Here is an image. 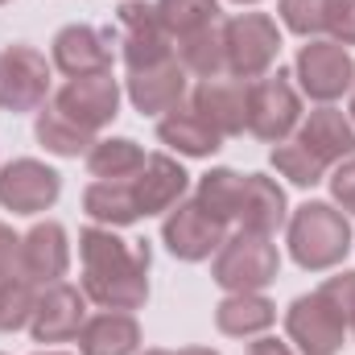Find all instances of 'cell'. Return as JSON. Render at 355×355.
Returning <instances> with one entry per match:
<instances>
[{
    "label": "cell",
    "mask_w": 355,
    "mask_h": 355,
    "mask_svg": "<svg viewBox=\"0 0 355 355\" xmlns=\"http://www.w3.org/2000/svg\"><path fill=\"white\" fill-rule=\"evenodd\" d=\"M83 261V297L99 310H141L149 302V265L153 252L145 240H120L116 227L91 223L79 232Z\"/></svg>",
    "instance_id": "cell-1"
},
{
    "label": "cell",
    "mask_w": 355,
    "mask_h": 355,
    "mask_svg": "<svg viewBox=\"0 0 355 355\" xmlns=\"http://www.w3.org/2000/svg\"><path fill=\"white\" fill-rule=\"evenodd\" d=\"M285 244L293 265L306 272H327L339 268L352 252V219L322 198H306L297 211H289L285 223Z\"/></svg>",
    "instance_id": "cell-2"
},
{
    "label": "cell",
    "mask_w": 355,
    "mask_h": 355,
    "mask_svg": "<svg viewBox=\"0 0 355 355\" xmlns=\"http://www.w3.org/2000/svg\"><path fill=\"white\" fill-rule=\"evenodd\" d=\"M277 272H281V252L272 236H257V232L227 236L211 261V281L223 293H265L277 281Z\"/></svg>",
    "instance_id": "cell-3"
},
{
    "label": "cell",
    "mask_w": 355,
    "mask_h": 355,
    "mask_svg": "<svg viewBox=\"0 0 355 355\" xmlns=\"http://www.w3.org/2000/svg\"><path fill=\"white\" fill-rule=\"evenodd\" d=\"M281 54V29L268 12H236L223 21V58L232 79H265Z\"/></svg>",
    "instance_id": "cell-4"
},
{
    "label": "cell",
    "mask_w": 355,
    "mask_h": 355,
    "mask_svg": "<svg viewBox=\"0 0 355 355\" xmlns=\"http://www.w3.org/2000/svg\"><path fill=\"white\" fill-rule=\"evenodd\" d=\"M297 124H302V91L293 87V75L285 67L248 83V132L257 141L265 145L289 141Z\"/></svg>",
    "instance_id": "cell-5"
},
{
    "label": "cell",
    "mask_w": 355,
    "mask_h": 355,
    "mask_svg": "<svg viewBox=\"0 0 355 355\" xmlns=\"http://www.w3.org/2000/svg\"><path fill=\"white\" fill-rule=\"evenodd\" d=\"M293 79L297 91L314 103H335L355 87V58L347 46L331 37H310L293 58Z\"/></svg>",
    "instance_id": "cell-6"
},
{
    "label": "cell",
    "mask_w": 355,
    "mask_h": 355,
    "mask_svg": "<svg viewBox=\"0 0 355 355\" xmlns=\"http://www.w3.org/2000/svg\"><path fill=\"white\" fill-rule=\"evenodd\" d=\"M116 33H120V58L128 71H145L157 62H170L174 54V37L166 33L157 4L145 0H120L116 8Z\"/></svg>",
    "instance_id": "cell-7"
},
{
    "label": "cell",
    "mask_w": 355,
    "mask_h": 355,
    "mask_svg": "<svg viewBox=\"0 0 355 355\" xmlns=\"http://www.w3.org/2000/svg\"><path fill=\"white\" fill-rule=\"evenodd\" d=\"M347 331H352L347 318L318 289L293 297L289 310H285V335H289V343L302 355H339Z\"/></svg>",
    "instance_id": "cell-8"
},
{
    "label": "cell",
    "mask_w": 355,
    "mask_h": 355,
    "mask_svg": "<svg viewBox=\"0 0 355 355\" xmlns=\"http://www.w3.org/2000/svg\"><path fill=\"white\" fill-rule=\"evenodd\" d=\"M50 95V62L33 46H4L0 50V107L12 116L42 112Z\"/></svg>",
    "instance_id": "cell-9"
},
{
    "label": "cell",
    "mask_w": 355,
    "mask_h": 355,
    "mask_svg": "<svg viewBox=\"0 0 355 355\" xmlns=\"http://www.w3.org/2000/svg\"><path fill=\"white\" fill-rule=\"evenodd\" d=\"M223 240H227V223H219V219H215L211 211H202L194 198H182L174 211H166L162 244L170 248V257L182 261V265L211 261Z\"/></svg>",
    "instance_id": "cell-10"
},
{
    "label": "cell",
    "mask_w": 355,
    "mask_h": 355,
    "mask_svg": "<svg viewBox=\"0 0 355 355\" xmlns=\"http://www.w3.org/2000/svg\"><path fill=\"white\" fill-rule=\"evenodd\" d=\"M112 46H120V33L95 29V25H62L50 42V67L62 71L67 79H83V75H103L112 71Z\"/></svg>",
    "instance_id": "cell-11"
},
{
    "label": "cell",
    "mask_w": 355,
    "mask_h": 355,
    "mask_svg": "<svg viewBox=\"0 0 355 355\" xmlns=\"http://www.w3.org/2000/svg\"><path fill=\"white\" fill-rule=\"evenodd\" d=\"M62 174L37 157H12L0 166V207L12 215H42L58 202Z\"/></svg>",
    "instance_id": "cell-12"
},
{
    "label": "cell",
    "mask_w": 355,
    "mask_h": 355,
    "mask_svg": "<svg viewBox=\"0 0 355 355\" xmlns=\"http://www.w3.org/2000/svg\"><path fill=\"white\" fill-rule=\"evenodd\" d=\"M67 120H75L79 128L99 132L120 116V79H112V71L103 75H83V79H67L62 91L50 99Z\"/></svg>",
    "instance_id": "cell-13"
},
{
    "label": "cell",
    "mask_w": 355,
    "mask_h": 355,
    "mask_svg": "<svg viewBox=\"0 0 355 355\" xmlns=\"http://www.w3.org/2000/svg\"><path fill=\"white\" fill-rule=\"evenodd\" d=\"M87 322V297L83 289L67 285V281H54L37 293V306H33V318H29V335L33 343H67V339H79Z\"/></svg>",
    "instance_id": "cell-14"
},
{
    "label": "cell",
    "mask_w": 355,
    "mask_h": 355,
    "mask_svg": "<svg viewBox=\"0 0 355 355\" xmlns=\"http://www.w3.org/2000/svg\"><path fill=\"white\" fill-rule=\"evenodd\" d=\"M71 268V236L58 219H42L21 236V277L37 289L62 281Z\"/></svg>",
    "instance_id": "cell-15"
},
{
    "label": "cell",
    "mask_w": 355,
    "mask_h": 355,
    "mask_svg": "<svg viewBox=\"0 0 355 355\" xmlns=\"http://www.w3.org/2000/svg\"><path fill=\"white\" fill-rule=\"evenodd\" d=\"M190 107L227 141L248 132V83L244 79H198V87L190 91Z\"/></svg>",
    "instance_id": "cell-16"
},
{
    "label": "cell",
    "mask_w": 355,
    "mask_h": 355,
    "mask_svg": "<svg viewBox=\"0 0 355 355\" xmlns=\"http://www.w3.org/2000/svg\"><path fill=\"white\" fill-rule=\"evenodd\" d=\"M128 186H132V198H137V207H141V219H149V215L174 211L178 202L186 198L190 174L182 170V162L170 157V153H149L145 166L128 178Z\"/></svg>",
    "instance_id": "cell-17"
},
{
    "label": "cell",
    "mask_w": 355,
    "mask_h": 355,
    "mask_svg": "<svg viewBox=\"0 0 355 355\" xmlns=\"http://www.w3.org/2000/svg\"><path fill=\"white\" fill-rule=\"evenodd\" d=\"M124 95H128V103L141 116H166V112H174L178 103H186L190 75H186V67L178 58L157 62V67H145V71H128Z\"/></svg>",
    "instance_id": "cell-18"
},
{
    "label": "cell",
    "mask_w": 355,
    "mask_h": 355,
    "mask_svg": "<svg viewBox=\"0 0 355 355\" xmlns=\"http://www.w3.org/2000/svg\"><path fill=\"white\" fill-rule=\"evenodd\" d=\"M297 141L331 170V166H339L343 157H355V124L347 112H339V107H331V103H322V107H314L310 116H302V124H297Z\"/></svg>",
    "instance_id": "cell-19"
},
{
    "label": "cell",
    "mask_w": 355,
    "mask_h": 355,
    "mask_svg": "<svg viewBox=\"0 0 355 355\" xmlns=\"http://www.w3.org/2000/svg\"><path fill=\"white\" fill-rule=\"evenodd\" d=\"M236 223H240V232L277 236L289 223V198H285V190L265 174H244V194H240Z\"/></svg>",
    "instance_id": "cell-20"
},
{
    "label": "cell",
    "mask_w": 355,
    "mask_h": 355,
    "mask_svg": "<svg viewBox=\"0 0 355 355\" xmlns=\"http://www.w3.org/2000/svg\"><path fill=\"white\" fill-rule=\"evenodd\" d=\"M141 322L128 310H99L79 331V355H137Z\"/></svg>",
    "instance_id": "cell-21"
},
{
    "label": "cell",
    "mask_w": 355,
    "mask_h": 355,
    "mask_svg": "<svg viewBox=\"0 0 355 355\" xmlns=\"http://www.w3.org/2000/svg\"><path fill=\"white\" fill-rule=\"evenodd\" d=\"M157 141L170 145L178 157H215L223 149V137L190 107V99L157 120Z\"/></svg>",
    "instance_id": "cell-22"
},
{
    "label": "cell",
    "mask_w": 355,
    "mask_h": 355,
    "mask_svg": "<svg viewBox=\"0 0 355 355\" xmlns=\"http://www.w3.org/2000/svg\"><path fill=\"white\" fill-rule=\"evenodd\" d=\"M272 322H277V306L265 293H227L215 306V327H219V335H232V339L265 335Z\"/></svg>",
    "instance_id": "cell-23"
},
{
    "label": "cell",
    "mask_w": 355,
    "mask_h": 355,
    "mask_svg": "<svg viewBox=\"0 0 355 355\" xmlns=\"http://www.w3.org/2000/svg\"><path fill=\"white\" fill-rule=\"evenodd\" d=\"M83 211L99 227H132L141 219V207L132 198L128 178L124 182H91L83 190Z\"/></svg>",
    "instance_id": "cell-24"
},
{
    "label": "cell",
    "mask_w": 355,
    "mask_h": 355,
    "mask_svg": "<svg viewBox=\"0 0 355 355\" xmlns=\"http://www.w3.org/2000/svg\"><path fill=\"white\" fill-rule=\"evenodd\" d=\"M33 137H37V145H42L46 153H54V157H87L91 145H95V132L79 128L75 120H67L54 103H46V107L37 112Z\"/></svg>",
    "instance_id": "cell-25"
},
{
    "label": "cell",
    "mask_w": 355,
    "mask_h": 355,
    "mask_svg": "<svg viewBox=\"0 0 355 355\" xmlns=\"http://www.w3.org/2000/svg\"><path fill=\"white\" fill-rule=\"evenodd\" d=\"M145 149L132 141V137H103V141H95L87 153V174L95 182H124V178H132L141 166H145Z\"/></svg>",
    "instance_id": "cell-26"
},
{
    "label": "cell",
    "mask_w": 355,
    "mask_h": 355,
    "mask_svg": "<svg viewBox=\"0 0 355 355\" xmlns=\"http://www.w3.org/2000/svg\"><path fill=\"white\" fill-rule=\"evenodd\" d=\"M178 62L186 67V75H198V79H219L227 75V58H223V21L219 25H207L190 37H182L174 46Z\"/></svg>",
    "instance_id": "cell-27"
},
{
    "label": "cell",
    "mask_w": 355,
    "mask_h": 355,
    "mask_svg": "<svg viewBox=\"0 0 355 355\" xmlns=\"http://www.w3.org/2000/svg\"><path fill=\"white\" fill-rule=\"evenodd\" d=\"M240 194H244V174L227 170V166H215L198 178L194 186V202L202 211H211L219 223H236V211H240Z\"/></svg>",
    "instance_id": "cell-28"
},
{
    "label": "cell",
    "mask_w": 355,
    "mask_h": 355,
    "mask_svg": "<svg viewBox=\"0 0 355 355\" xmlns=\"http://www.w3.org/2000/svg\"><path fill=\"white\" fill-rule=\"evenodd\" d=\"M157 17L178 46L182 37H190L207 25H219L223 8H219V0H157Z\"/></svg>",
    "instance_id": "cell-29"
},
{
    "label": "cell",
    "mask_w": 355,
    "mask_h": 355,
    "mask_svg": "<svg viewBox=\"0 0 355 355\" xmlns=\"http://www.w3.org/2000/svg\"><path fill=\"white\" fill-rule=\"evenodd\" d=\"M268 162H272V170L281 178H289L293 186H302V190H314L322 178H327V166L293 137V141H277L272 145V153H268Z\"/></svg>",
    "instance_id": "cell-30"
},
{
    "label": "cell",
    "mask_w": 355,
    "mask_h": 355,
    "mask_svg": "<svg viewBox=\"0 0 355 355\" xmlns=\"http://www.w3.org/2000/svg\"><path fill=\"white\" fill-rule=\"evenodd\" d=\"M37 293L42 289L33 281H25L21 272L8 277V281H0V335H12V331L29 327L33 306H37Z\"/></svg>",
    "instance_id": "cell-31"
},
{
    "label": "cell",
    "mask_w": 355,
    "mask_h": 355,
    "mask_svg": "<svg viewBox=\"0 0 355 355\" xmlns=\"http://www.w3.org/2000/svg\"><path fill=\"white\" fill-rule=\"evenodd\" d=\"M277 17L289 33L306 42L327 33V0H277Z\"/></svg>",
    "instance_id": "cell-32"
},
{
    "label": "cell",
    "mask_w": 355,
    "mask_h": 355,
    "mask_svg": "<svg viewBox=\"0 0 355 355\" xmlns=\"http://www.w3.org/2000/svg\"><path fill=\"white\" fill-rule=\"evenodd\" d=\"M318 293L347 318V327H352L355 318V268H343V272H335V277H327L322 285H318Z\"/></svg>",
    "instance_id": "cell-33"
},
{
    "label": "cell",
    "mask_w": 355,
    "mask_h": 355,
    "mask_svg": "<svg viewBox=\"0 0 355 355\" xmlns=\"http://www.w3.org/2000/svg\"><path fill=\"white\" fill-rule=\"evenodd\" d=\"M327 33L339 46H355V0H327Z\"/></svg>",
    "instance_id": "cell-34"
},
{
    "label": "cell",
    "mask_w": 355,
    "mask_h": 355,
    "mask_svg": "<svg viewBox=\"0 0 355 355\" xmlns=\"http://www.w3.org/2000/svg\"><path fill=\"white\" fill-rule=\"evenodd\" d=\"M331 198L335 207H343L347 215H355V157H343L335 170H331Z\"/></svg>",
    "instance_id": "cell-35"
},
{
    "label": "cell",
    "mask_w": 355,
    "mask_h": 355,
    "mask_svg": "<svg viewBox=\"0 0 355 355\" xmlns=\"http://www.w3.org/2000/svg\"><path fill=\"white\" fill-rule=\"evenodd\" d=\"M21 272V236L0 219V281Z\"/></svg>",
    "instance_id": "cell-36"
},
{
    "label": "cell",
    "mask_w": 355,
    "mask_h": 355,
    "mask_svg": "<svg viewBox=\"0 0 355 355\" xmlns=\"http://www.w3.org/2000/svg\"><path fill=\"white\" fill-rule=\"evenodd\" d=\"M248 355H297L289 343H281V339H268V335H261L252 347H248Z\"/></svg>",
    "instance_id": "cell-37"
},
{
    "label": "cell",
    "mask_w": 355,
    "mask_h": 355,
    "mask_svg": "<svg viewBox=\"0 0 355 355\" xmlns=\"http://www.w3.org/2000/svg\"><path fill=\"white\" fill-rule=\"evenodd\" d=\"M174 355H219V352H211V347H182V352Z\"/></svg>",
    "instance_id": "cell-38"
},
{
    "label": "cell",
    "mask_w": 355,
    "mask_h": 355,
    "mask_svg": "<svg viewBox=\"0 0 355 355\" xmlns=\"http://www.w3.org/2000/svg\"><path fill=\"white\" fill-rule=\"evenodd\" d=\"M141 355H174V352H166V347H149V352H141Z\"/></svg>",
    "instance_id": "cell-39"
},
{
    "label": "cell",
    "mask_w": 355,
    "mask_h": 355,
    "mask_svg": "<svg viewBox=\"0 0 355 355\" xmlns=\"http://www.w3.org/2000/svg\"><path fill=\"white\" fill-rule=\"evenodd\" d=\"M347 116H352V124H355V87H352V112Z\"/></svg>",
    "instance_id": "cell-40"
},
{
    "label": "cell",
    "mask_w": 355,
    "mask_h": 355,
    "mask_svg": "<svg viewBox=\"0 0 355 355\" xmlns=\"http://www.w3.org/2000/svg\"><path fill=\"white\" fill-rule=\"evenodd\" d=\"M232 4H261V0H232Z\"/></svg>",
    "instance_id": "cell-41"
},
{
    "label": "cell",
    "mask_w": 355,
    "mask_h": 355,
    "mask_svg": "<svg viewBox=\"0 0 355 355\" xmlns=\"http://www.w3.org/2000/svg\"><path fill=\"white\" fill-rule=\"evenodd\" d=\"M33 355H67V352H33Z\"/></svg>",
    "instance_id": "cell-42"
},
{
    "label": "cell",
    "mask_w": 355,
    "mask_h": 355,
    "mask_svg": "<svg viewBox=\"0 0 355 355\" xmlns=\"http://www.w3.org/2000/svg\"><path fill=\"white\" fill-rule=\"evenodd\" d=\"M352 335H355V318H352Z\"/></svg>",
    "instance_id": "cell-43"
},
{
    "label": "cell",
    "mask_w": 355,
    "mask_h": 355,
    "mask_svg": "<svg viewBox=\"0 0 355 355\" xmlns=\"http://www.w3.org/2000/svg\"><path fill=\"white\" fill-rule=\"evenodd\" d=\"M0 4H8V0H0Z\"/></svg>",
    "instance_id": "cell-44"
},
{
    "label": "cell",
    "mask_w": 355,
    "mask_h": 355,
    "mask_svg": "<svg viewBox=\"0 0 355 355\" xmlns=\"http://www.w3.org/2000/svg\"><path fill=\"white\" fill-rule=\"evenodd\" d=\"M0 355H4V352H0Z\"/></svg>",
    "instance_id": "cell-45"
}]
</instances>
